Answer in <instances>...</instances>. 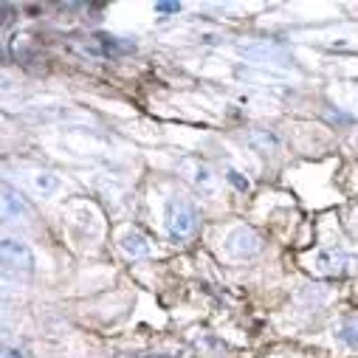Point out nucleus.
I'll return each instance as SVG.
<instances>
[{
	"instance_id": "f257e3e1",
	"label": "nucleus",
	"mask_w": 358,
	"mask_h": 358,
	"mask_svg": "<svg viewBox=\"0 0 358 358\" xmlns=\"http://www.w3.org/2000/svg\"><path fill=\"white\" fill-rule=\"evenodd\" d=\"M195 226H198V215H195V206L184 198H169L166 206H164V229H166V237L172 243H184L195 234Z\"/></svg>"
},
{
	"instance_id": "f03ea898",
	"label": "nucleus",
	"mask_w": 358,
	"mask_h": 358,
	"mask_svg": "<svg viewBox=\"0 0 358 358\" xmlns=\"http://www.w3.org/2000/svg\"><path fill=\"white\" fill-rule=\"evenodd\" d=\"M310 268L316 274H324V277H341V274H352L355 271L358 257L347 254L341 248H319L310 257Z\"/></svg>"
},
{
	"instance_id": "7ed1b4c3",
	"label": "nucleus",
	"mask_w": 358,
	"mask_h": 358,
	"mask_svg": "<svg viewBox=\"0 0 358 358\" xmlns=\"http://www.w3.org/2000/svg\"><path fill=\"white\" fill-rule=\"evenodd\" d=\"M0 254H3L6 274H17V277H31V274H34L37 259H34V251H31L26 243L6 237L3 245H0Z\"/></svg>"
},
{
	"instance_id": "20e7f679",
	"label": "nucleus",
	"mask_w": 358,
	"mask_h": 358,
	"mask_svg": "<svg viewBox=\"0 0 358 358\" xmlns=\"http://www.w3.org/2000/svg\"><path fill=\"white\" fill-rule=\"evenodd\" d=\"M259 248H262V240H259V234H257L254 229H248V226H234V229H229V234L223 237V251H226V257H231V259H248V257L259 254Z\"/></svg>"
},
{
	"instance_id": "39448f33",
	"label": "nucleus",
	"mask_w": 358,
	"mask_h": 358,
	"mask_svg": "<svg viewBox=\"0 0 358 358\" xmlns=\"http://www.w3.org/2000/svg\"><path fill=\"white\" fill-rule=\"evenodd\" d=\"M136 45L119 40V37H110V34H94L87 40L79 51L87 54V57H99V59H108V57H122V54H130Z\"/></svg>"
},
{
	"instance_id": "423d86ee",
	"label": "nucleus",
	"mask_w": 358,
	"mask_h": 358,
	"mask_svg": "<svg viewBox=\"0 0 358 358\" xmlns=\"http://www.w3.org/2000/svg\"><path fill=\"white\" fill-rule=\"evenodd\" d=\"M237 54L245 59H254V62H288V51L280 43H268V40L237 45Z\"/></svg>"
},
{
	"instance_id": "0eeeda50",
	"label": "nucleus",
	"mask_w": 358,
	"mask_h": 358,
	"mask_svg": "<svg viewBox=\"0 0 358 358\" xmlns=\"http://www.w3.org/2000/svg\"><path fill=\"white\" fill-rule=\"evenodd\" d=\"M3 217L6 220H12V223H29L31 217H34V212H31V206L12 189V187H3Z\"/></svg>"
},
{
	"instance_id": "6e6552de",
	"label": "nucleus",
	"mask_w": 358,
	"mask_h": 358,
	"mask_svg": "<svg viewBox=\"0 0 358 358\" xmlns=\"http://www.w3.org/2000/svg\"><path fill=\"white\" fill-rule=\"evenodd\" d=\"M119 248L124 257L130 259H138V257H150L152 254V243L147 240V234H141L138 229H127L122 237H119Z\"/></svg>"
},
{
	"instance_id": "1a4fd4ad",
	"label": "nucleus",
	"mask_w": 358,
	"mask_h": 358,
	"mask_svg": "<svg viewBox=\"0 0 358 358\" xmlns=\"http://www.w3.org/2000/svg\"><path fill=\"white\" fill-rule=\"evenodd\" d=\"M333 338L347 347V350H358V316H344L333 324Z\"/></svg>"
},
{
	"instance_id": "9d476101",
	"label": "nucleus",
	"mask_w": 358,
	"mask_h": 358,
	"mask_svg": "<svg viewBox=\"0 0 358 358\" xmlns=\"http://www.w3.org/2000/svg\"><path fill=\"white\" fill-rule=\"evenodd\" d=\"M31 189L40 198H51V195H57L62 189V184H59V178L54 172H34L31 175Z\"/></svg>"
},
{
	"instance_id": "9b49d317",
	"label": "nucleus",
	"mask_w": 358,
	"mask_h": 358,
	"mask_svg": "<svg viewBox=\"0 0 358 358\" xmlns=\"http://www.w3.org/2000/svg\"><path fill=\"white\" fill-rule=\"evenodd\" d=\"M195 350H198V358H223L226 355V344L215 336H203L195 341Z\"/></svg>"
},
{
	"instance_id": "f8f14e48",
	"label": "nucleus",
	"mask_w": 358,
	"mask_h": 358,
	"mask_svg": "<svg viewBox=\"0 0 358 358\" xmlns=\"http://www.w3.org/2000/svg\"><path fill=\"white\" fill-rule=\"evenodd\" d=\"M251 144H257L262 152H268V150H277L280 147V138L274 133H268V130H254L251 133Z\"/></svg>"
},
{
	"instance_id": "ddd939ff",
	"label": "nucleus",
	"mask_w": 358,
	"mask_h": 358,
	"mask_svg": "<svg viewBox=\"0 0 358 358\" xmlns=\"http://www.w3.org/2000/svg\"><path fill=\"white\" fill-rule=\"evenodd\" d=\"M192 181L201 187V189H206V192H212V172L201 164V166H195V175H192Z\"/></svg>"
},
{
	"instance_id": "4468645a",
	"label": "nucleus",
	"mask_w": 358,
	"mask_h": 358,
	"mask_svg": "<svg viewBox=\"0 0 358 358\" xmlns=\"http://www.w3.org/2000/svg\"><path fill=\"white\" fill-rule=\"evenodd\" d=\"M226 178H229V181H231V184H234L240 192H245V189H248V181H245V178H240V172L229 169V175H226Z\"/></svg>"
},
{
	"instance_id": "2eb2a0df",
	"label": "nucleus",
	"mask_w": 358,
	"mask_h": 358,
	"mask_svg": "<svg viewBox=\"0 0 358 358\" xmlns=\"http://www.w3.org/2000/svg\"><path fill=\"white\" fill-rule=\"evenodd\" d=\"M155 12L158 15H175V12H181V6L178 3H155Z\"/></svg>"
},
{
	"instance_id": "dca6fc26",
	"label": "nucleus",
	"mask_w": 358,
	"mask_h": 358,
	"mask_svg": "<svg viewBox=\"0 0 358 358\" xmlns=\"http://www.w3.org/2000/svg\"><path fill=\"white\" fill-rule=\"evenodd\" d=\"M6 358H23V352H20V350H12V347H9V350H6Z\"/></svg>"
},
{
	"instance_id": "f3484780",
	"label": "nucleus",
	"mask_w": 358,
	"mask_h": 358,
	"mask_svg": "<svg viewBox=\"0 0 358 358\" xmlns=\"http://www.w3.org/2000/svg\"><path fill=\"white\" fill-rule=\"evenodd\" d=\"M150 358H172V355H150Z\"/></svg>"
}]
</instances>
